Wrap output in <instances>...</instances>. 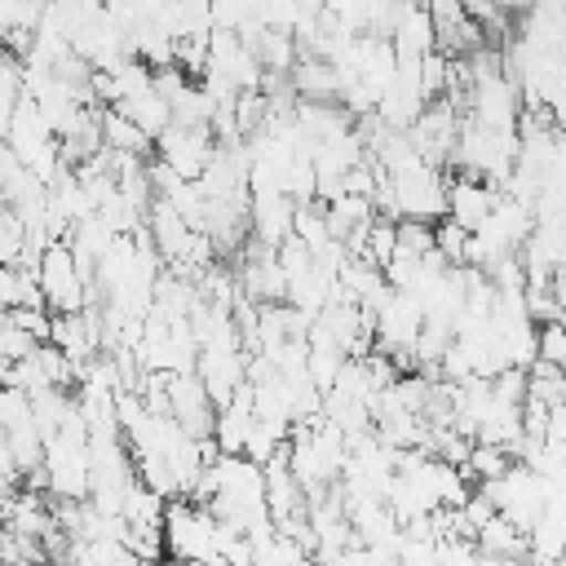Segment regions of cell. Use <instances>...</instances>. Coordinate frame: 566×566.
Masks as SVG:
<instances>
[{"instance_id": "obj_1", "label": "cell", "mask_w": 566, "mask_h": 566, "mask_svg": "<svg viewBox=\"0 0 566 566\" xmlns=\"http://www.w3.org/2000/svg\"><path fill=\"white\" fill-rule=\"evenodd\" d=\"M164 553L186 557V562H221L217 535H212V513L186 495H168L164 504Z\"/></svg>"}, {"instance_id": "obj_2", "label": "cell", "mask_w": 566, "mask_h": 566, "mask_svg": "<svg viewBox=\"0 0 566 566\" xmlns=\"http://www.w3.org/2000/svg\"><path fill=\"white\" fill-rule=\"evenodd\" d=\"M35 283L44 292V305L53 314H66V310H80L84 305V274L66 248V239H53L44 243L40 261H35Z\"/></svg>"}, {"instance_id": "obj_3", "label": "cell", "mask_w": 566, "mask_h": 566, "mask_svg": "<svg viewBox=\"0 0 566 566\" xmlns=\"http://www.w3.org/2000/svg\"><path fill=\"white\" fill-rule=\"evenodd\" d=\"M394 181V212L416 217V221H438L447 217V177L442 168H411V172H389Z\"/></svg>"}, {"instance_id": "obj_4", "label": "cell", "mask_w": 566, "mask_h": 566, "mask_svg": "<svg viewBox=\"0 0 566 566\" xmlns=\"http://www.w3.org/2000/svg\"><path fill=\"white\" fill-rule=\"evenodd\" d=\"M495 186H486L482 177H469V172H455V181H447V217L460 226V230H478L495 203Z\"/></svg>"}, {"instance_id": "obj_5", "label": "cell", "mask_w": 566, "mask_h": 566, "mask_svg": "<svg viewBox=\"0 0 566 566\" xmlns=\"http://www.w3.org/2000/svg\"><path fill=\"white\" fill-rule=\"evenodd\" d=\"M473 544H478V562H526V531L504 513H491L478 526Z\"/></svg>"}, {"instance_id": "obj_6", "label": "cell", "mask_w": 566, "mask_h": 566, "mask_svg": "<svg viewBox=\"0 0 566 566\" xmlns=\"http://www.w3.org/2000/svg\"><path fill=\"white\" fill-rule=\"evenodd\" d=\"M287 80H292L296 97H305V102H340V80L332 71V62H323V57H296L287 66Z\"/></svg>"}, {"instance_id": "obj_7", "label": "cell", "mask_w": 566, "mask_h": 566, "mask_svg": "<svg viewBox=\"0 0 566 566\" xmlns=\"http://www.w3.org/2000/svg\"><path fill=\"white\" fill-rule=\"evenodd\" d=\"M97 133H102V146L111 150H133V155H150V137L115 106H97Z\"/></svg>"}, {"instance_id": "obj_8", "label": "cell", "mask_w": 566, "mask_h": 566, "mask_svg": "<svg viewBox=\"0 0 566 566\" xmlns=\"http://www.w3.org/2000/svg\"><path fill=\"white\" fill-rule=\"evenodd\" d=\"M115 111H124L146 137H155L159 128H168L172 124V115H168V102L155 93V88H146V93H133V97H119V102H111Z\"/></svg>"}, {"instance_id": "obj_9", "label": "cell", "mask_w": 566, "mask_h": 566, "mask_svg": "<svg viewBox=\"0 0 566 566\" xmlns=\"http://www.w3.org/2000/svg\"><path fill=\"white\" fill-rule=\"evenodd\" d=\"M252 53H256L261 71H287L296 62L292 27H261V35L252 40Z\"/></svg>"}, {"instance_id": "obj_10", "label": "cell", "mask_w": 566, "mask_h": 566, "mask_svg": "<svg viewBox=\"0 0 566 566\" xmlns=\"http://www.w3.org/2000/svg\"><path fill=\"white\" fill-rule=\"evenodd\" d=\"M526 394L548 402V407H562L566 402V371L562 363H548V358H531L526 363Z\"/></svg>"}, {"instance_id": "obj_11", "label": "cell", "mask_w": 566, "mask_h": 566, "mask_svg": "<svg viewBox=\"0 0 566 566\" xmlns=\"http://www.w3.org/2000/svg\"><path fill=\"white\" fill-rule=\"evenodd\" d=\"M429 248H433V221H416V217L394 221V252L398 256H420Z\"/></svg>"}, {"instance_id": "obj_12", "label": "cell", "mask_w": 566, "mask_h": 566, "mask_svg": "<svg viewBox=\"0 0 566 566\" xmlns=\"http://www.w3.org/2000/svg\"><path fill=\"white\" fill-rule=\"evenodd\" d=\"M27 248V230H22V217L0 199V265H18Z\"/></svg>"}, {"instance_id": "obj_13", "label": "cell", "mask_w": 566, "mask_h": 566, "mask_svg": "<svg viewBox=\"0 0 566 566\" xmlns=\"http://www.w3.org/2000/svg\"><path fill=\"white\" fill-rule=\"evenodd\" d=\"M464 243H469V230H460L451 217H438V221H433V252H438L447 265L464 261Z\"/></svg>"}, {"instance_id": "obj_14", "label": "cell", "mask_w": 566, "mask_h": 566, "mask_svg": "<svg viewBox=\"0 0 566 566\" xmlns=\"http://www.w3.org/2000/svg\"><path fill=\"white\" fill-rule=\"evenodd\" d=\"M535 358H548V363H562V367H566L562 318H544V323H535Z\"/></svg>"}]
</instances>
